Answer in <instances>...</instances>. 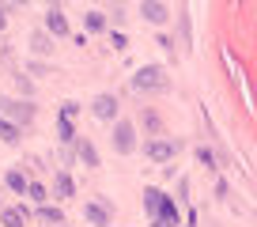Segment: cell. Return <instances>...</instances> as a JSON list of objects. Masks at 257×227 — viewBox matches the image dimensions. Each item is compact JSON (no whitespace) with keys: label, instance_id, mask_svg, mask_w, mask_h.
I'll return each mask as SVG.
<instances>
[{"label":"cell","instance_id":"cell-1","mask_svg":"<svg viewBox=\"0 0 257 227\" xmlns=\"http://www.w3.org/2000/svg\"><path fill=\"white\" fill-rule=\"evenodd\" d=\"M167 87H170V80H167V72H163L159 65H144V68H137V76H133V91H140V95L167 91Z\"/></svg>","mask_w":257,"mask_h":227},{"label":"cell","instance_id":"cell-2","mask_svg":"<svg viewBox=\"0 0 257 227\" xmlns=\"http://www.w3.org/2000/svg\"><path fill=\"white\" fill-rule=\"evenodd\" d=\"M144 155L152 163H170L178 155V140H170V137H155V140H148L144 144Z\"/></svg>","mask_w":257,"mask_h":227},{"label":"cell","instance_id":"cell-3","mask_svg":"<svg viewBox=\"0 0 257 227\" xmlns=\"http://www.w3.org/2000/svg\"><path fill=\"white\" fill-rule=\"evenodd\" d=\"M113 148H117L121 155L137 152V129H133L128 122H117V125H113Z\"/></svg>","mask_w":257,"mask_h":227},{"label":"cell","instance_id":"cell-4","mask_svg":"<svg viewBox=\"0 0 257 227\" xmlns=\"http://www.w3.org/2000/svg\"><path fill=\"white\" fill-rule=\"evenodd\" d=\"M83 219L95 227H110V208H106L102 201H87L83 204Z\"/></svg>","mask_w":257,"mask_h":227},{"label":"cell","instance_id":"cell-5","mask_svg":"<svg viewBox=\"0 0 257 227\" xmlns=\"http://www.w3.org/2000/svg\"><path fill=\"white\" fill-rule=\"evenodd\" d=\"M140 12H144V19H148V23H155V27H163V23L170 19L167 4H159V0H144V4H140Z\"/></svg>","mask_w":257,"mask_h":227},{"label":"cell","instance_id":"cell-6","mask_svg":"<svg viewBox=\"0 0 257 227\" xmlns=\"http://www.w3.org/2000/svg\"><path fill=\"white\" fill-rule=\"evenodd\" d=\"M91 110H95L98 122H113V118H117V98H113V95H98Z\"/></svg>","mask_w":257,"mask_h":227},{"label":"cell","instance_id":"cell-7","mask_svg":"<svg viewBox=\"0 0 257 227\" xmlns=\"http://www.w3.org/2000/svg\"><path fill=\"white\" fill-rule=\"evenodd\" d=\"M46 31L53 34V38H68V19L61 16V8H49V16H46Z\"/></svg>","mask_w":257,"mask_h":227},{"label":"cell","instance_id":"cell-8","mask_svg":"<svg viewBox=\"0 0 257 227\" xmlns=\"http://www.w3.org/2000/svg\"><path fill=\"white\" fill-rule=\"evenodd\" d=\"M0 106H4V113H12V118H16V122H31V118H34V106L31 102H0Z\"/></svg>","mask_w":257,"mask_h":227},{"label":"cell","instance_id":"cell-9","mask_svg":"<svg viewBox=\"0 0 257 227\" xmlns=\"http://www.w3.org/2000/svg\"><path fill=\"white\" fill-rule=\"evenodd\" d=\"M163 201H167V197H163L159 189H144V208H148V216H152V219L163 212Z\"/></svg>","mask_w":257,"mask_h":227},{"label":"cell","instance_id":"cell-10","mask_svg":"<svg viewBox=\"0 0 257 227\" xmlns=\"http://www.w3.org/2000/svg\"><path fill=\"white\" fill-rule=\"evenodd\" d=\"M76 155H80L83 167H98V152H95V144H91V140H80V144H76Z\"/></svg>","mask_w":257,"mask_h":227},{"label":"cell","instance_id":"cell-11","mask_svg":"<svg viewBox=\"0 0 257 227\" xmlns=\"http://www.w3.org/2000/svg\"><path fill=\"white\" fill-rule=\"evenodd\" d=\"M27 208H4V216H0V223L4 227H27Z\"/></svg>","mask_w":257,"mask_h":227},{"label":"cell","instance_id":"cell-12","mask_svg":"<svg viewBox=\"0 0 257 227\" xmlns=\"http://www.w3.org/2000/svg\"><path fill=\"white\" fill-rule=\"evenodd\" d=\"M4 182H8V189H12V193H19V197L31 189V182L23 178V170H8V174H4Z\"/></svg>","mask_w":257,"mask_h":227},{"label":"cell","instance_id":"cell-13","mask_svg":"<svg viewBox=\"0 0 257 227\" xmlns=\"http://www.w3.org/2000/svg\"><path fill=\"white\" fill-rule=\"evenodd\" d=\"M0 140H4V144H19V125L8 122L4 113H0Z\"/></svg>","mask_w":257,"mask_h":227},{"label":"cell","instance_id":"cell-14","mask_svg":"<svg viewBox=\"0 0 257 227\" xmlns=\"http://www.w3.org/2000/svg\"><path fill=\"white\" fill-rule=\"evenodd\" d=\"M57 140H61V144H72L76 140V133H72V118H57Z\"/></svg>","mask_w":257,"mask_h":227},{"label":"cell","instance_id":"cell-15","mask_svg":"<svg viewBox=\"0 0 257 227\" xmlns=\"http://www.w3.org/2000/svg\"><path fill=\"white\" fill-rule=\"evenodd\" d=\"M38 219L42 223H64L61 208H57V204H46V201H42V208H38Z\"/></svg>","mask_w":257,"mask_h":227},{"label":"cell","instance_id":"cell-16","mask_svg":"<svg viewBox=\"0 0 257 227\" xmlns=\"http://www.w3.org/2000/svg\"><path fill=\"white\" fill-rule=\"evenodd\" d=\"M53 189H57V197H61V201H64V197H72V178H68V174H64V170H61V174H57V178H53Z\"/></svg>","mask_w":257,"mask_h":227},{"label":"cell","instance_id":"cell-17","mask_svg":"<svg viewBox=\"0 0 257 227\" xmlns=\"http://www.w3.org/2000/svg\"><path fill=\"white\" fill-rule=\"evenodd\" d=\"M155 219H163V223H167V227H178V208H174V201H170V197H167V201H163V212H159V216H155Z\"/></svg>","mask_w":257,"mask_h":227},{"label":"cell","instance_id":"cell-18","mask_svg":"<svg viewBox=\"0 0 257 227\" xmlns=\"http://www.w3.org/2000/svg\"><path fill=\"white\" fill-rule=\"evenodd\" d=\"M31 46H34V53H49V49H53V42H49V31H38L31 38Z\"/></svg>","mask_w":257,"mask_h":227},{"label":"cell","instance_id":"cell-19","mask_svg":"<svg viewBox=\"0 0 257 227\" xmlns=\"http://www.w3.org/2000/svg\"><path fill=\"white\" fill-rule=\"evenodd\" d=\"M144 129L152 133V137H159V133H163V122H159V113H152V110L144 113Z\"/></svg>","mask_w":257,"mask_h":227},{"label":"cell","instance_id":"cell-20","mask_svg":"<svg viewBox=\"0 0 257 227\" xmlns=\"http://www.w3.org/2000/svg\"><path fill=\"white\" fill-rule=\"evenodd\" d=\"M83 23H87V31H102L106 19H102V12H87V19H83Z\"/></svg>","mask_w":257,"mask_h":227},{"label":"cell","instance_id":"cell-21","mask_svg":"<svg viewBox=\"0 0 257 227\" xmlns=\"http://www.w3.org/2000/svg\"><path fill=\"white\" fill-rule=\"evenodd\" d=\"M27 193H31V201H46V186H38V182H31V189H27Z\"/></svg>","mask_w":257,"mask_h":227},{"label":"cell","instance_id":"cell-22","mask_svg":"<svg viewBox=\"0 0 257 227\" xmlns=\"http://www.w3.org/2000/svg\"><path fill=\"white\" fill-rule=\"evenodd\" d=\"M197 159H201L204 167H216V159H212V152H208V148H197Z\"/></svg>","mask_w":257,"mask_h":227},{"label":"cell","instance_id":"cell-23","mask_svg":"<svg viewBox=\"0 0 257 227\" xmlns=\"http://www.w3.org/2000/svg\"><path fill=\"white\" fill-rule=\"evenodd\" d=\"M61 113H64V118H76V113H80V102H64Z\"/></svg>","mask_w":257,"mask_h":227},{"label":"cell","instance_id":"cell-24","mask_svg":"<svg viewBox=\"0 0 257 227\" xmlns=\"http://www.w3.org/2000/svg\"><path fill=\"white\" fill-rule=\"evenodd\" d=\"M110 42H113V49H128V42H125V34H121V31L110 34Z\"/></svg>","mask_w":257,"mask_h":227},{"label":"cell","instance_id":"cell-25","mask_svg":"<svg viewBox=\"0 0 257 227\" xmlns=\"http://www.w3.org/2000/svg\"><path fill=\"white\" fill-rule=\"evenodd\" d=\"M4 23H8V16H4V4H0V31H4Z\"/></svg>","mask_w":257,"mask_h":227},{"label":"cell","instance_id":"cell-26","mask_svg":"<svg viewBox=\"0 0 257 227\" xmlns=\"http://www.w3.org/2000/svg\"><path fill=\"white\" fill-rule=\"evenodd\" d=\"M152 227H167V223H163V219H152Z\"/></svg>","mask_w":257,"mask_h":227},{"label":"cell","instance_id":"cell-27","mask_svg":"<svg viewBox=\"0 0 257 227\" xmlns=\"http://www.w3.org/2000/svg\"><path fill=\"white\" fill-rule=\"evenodd\" d=\"M12 4H31V0H12Z\"/></svg>","mask_w":257,"mask_h":227},{"label":"cell","instance_id":"cell-28","mask_svg":"<svg viewBox=\"0 0 257 227\" xmlns=\"http://www.w3.org/2000/svg\"><path fill=\"white\" fill-rule=\"evenodd\" d=\"M0 227H4V223H0Z\"/></svg>","mask_w":257,"mask_h":227},{"label":"cell","instance_id":"cell-29","mask_svg":"<svg viewBox=\"0 0 257 227\" xmlns=\"http://www.w3.org/2000/svg\"><path fill=\"white\" fill-rule=\"evenodd\" d=\"M57 227H61V223H57Z\"/></svg>","mask_w":257,"mask_h":227}]
</instances>
